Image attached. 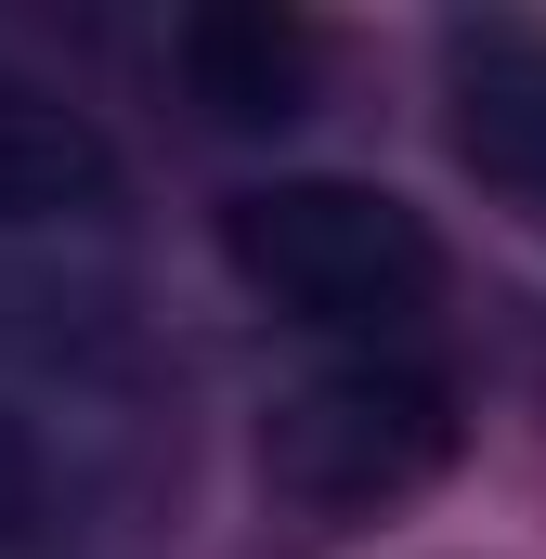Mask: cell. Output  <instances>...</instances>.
Returning a JSON list of instances; mask_svg holds the SVG:
<instances>
[{
    "instance_id": "3",
    "label": "cell",
    "mask_w": 546,
    "mask_h": 559,
    "mask_svg": "<svg viewBox=\"0 0 546 559\" xmlns=\"http://www.w3.org/2000/svg\"><path fill=\"white\" fill-rule=\"evenodd\" d=\"M442 143L482 195L546 222V26H455L442 39Z\"/></svg>"
},
{
    "instance_id": "1",
    "label": "cell",
    "mask_w": 546,
    "mask_h": 559,
    "mask_svg": "<svg viewBox=\"0 0 546 559\" xmlns=\"http://www.w3.org/2000/svg\"><path fill=\"white\" fill-rule=\"evenodd\" d=\"M222 261H235L248 299H273L286 325H312L339 352H404L442 312V235L391 182H339V169L248 182L222 209Z\"/></svg>"
},
{
    "instance_id": "2",
    "label": "cell",
    "mask_w": 546,
    "mask_h": 559,
    "mask_svg": "<svg viewBox=\"0 0 546 559\" xmlns=\"http://www.w3.org/2000/svg\"><path fill=\"white\" fill-rule=\"evenodd\" d=\"M455 442H468V417H455V378H442L429 352H339V365H312L299 391H273L261 468L299 508L365 521V508L429 495V481L455 468Z\"/></svg>"
},
{
    "instance_id": "4",
    "label": "cell",
    "mask_w": 546,
    "mask_h": 559,
    "mask_svg": "<svg viewBox=\"0 0 546 559\" xmlns=\"http://www.w3.org/2000/svg\"><path fill=\"white\" fill-rule=\"evenodd\" d=\"M169 66H182V92H195L209 131H286L312 105V79H325V39H312V13L209 0V13L169 26Z\"/></svg>"
}]
</instances>
